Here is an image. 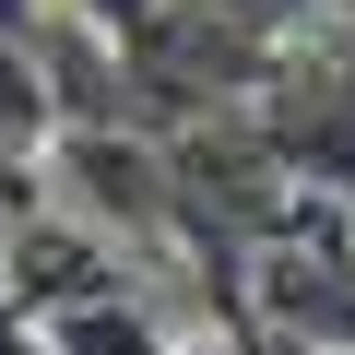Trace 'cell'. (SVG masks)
Here are the masks:
<instances>
[{"instance_id":"cell-1","label":"cell","mask_w":355,"mask_h":355,"mask_svg":"<svg viewBox=\"0 0 355 355\" xmlns=\"http://www.w3.org/2000/svg\"><path fill=\"white\" fill-rule=\"evenodd\" d=\"M60 166H71L83 225H107V214H119V225H154V214L178 202V190H166V154H154V142H130L119 119H107V130H60Z\"/></svg>"},{"instance_id":"cell-2","label":"cell","mask_w":355,"mask_h":355,"mask_svg":"<svg viewBox=\"0 0 355 355\" xmlns=\"http://www.w3.org/2000/svg\"><path fill=\"white\" fill-rule=\"evenodd\" d=\"M83 296H119V272H107V249H95V225H12V308H36V320H60V308H83Z\"/></svg>"},{"instance_id":"cell-5","label":"cell","mask_w":355,"mask_h":355,"mask_svg":"<svg viewBox=\"0 0 355 355\" xmlns=\"http://www.w3.org/2000/svg\"><path fill=\"white\" fill-rule=\"evenodd\" d=\"M190 12H214V24H237V36H284V24L320 12V0H190Z\"/></svg>"},{"instance_id":"cell-3","label":"cell","mask_w":355,"mask_h":355,"mask_svg":"<svg viewBox=\"0 0 355 355\" xmlns=\"http://www.w3.org/2000/svg\"><path fill=\"white\" fill-rule=\"evenodd\" d=\"M48 130H60V95H48L36 36H0V166H12L24 142H48Z\"/></svg>"},{"instance_id":"cell-4","label":"cell","mask_w":355,"mask_h":355,"mask_svg":"<svg viewBox=\"0 0 355 355\" xmlns=\"http://www.w3.org/2000/svg\"><path fill=\"white\" fill-rule=\"evenodd\" d=\"M48 355H166V343H154V320H142V308L83 296V308H60V320H48Z\"/></svg>"}]
</instances>
